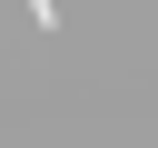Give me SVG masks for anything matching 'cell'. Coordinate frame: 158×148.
Masks as SVG:
<instances>
[{"label":"cell","mask_w":158,"mask_h":148,"mask_svg":"<svg viewBox=\"0 0 158 148\" xmlns=\"http://www.w3.org/2000/svg\"><path fill=\"white\" fill-rule=\"evenodd\" d=\"M30 20H40V30H49V20H59V10H49V0H30Z\"/></svg>","instance_id":"cell-1"}]
</instances>
